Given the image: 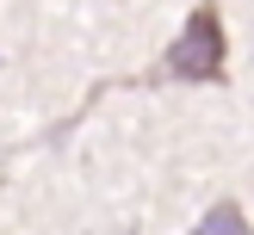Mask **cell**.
Wrapping results in <instances>:
<instances>
[{
	"label": "cell",
	"instance_id": "obj_2",
	"mask_svg": "<svg viewBox=\"0 0 254 235\" xmlns=\"http://www.w3.org/2000/svg\"><path fill=\"white\" fill-rule=\"evenodd\" d=\"M192 235H248V217H242V204H236V198H223V204H211L205 217H198Z\"/></svg>",
	"mask_w": 254,
	"mask_h": 235
},
{
	"label": "cell",
	"instance_id": "obj_1",
	"mask_svg": "<svg viewBox=\"0 0 254 235\" xmlns=\"http://www.w3.org/2000/svg\"><path fill=\"white\" fill-rule=\"evenodd\" d=\"M223 74H230V31H223V6L217 0H198L192 12H186L180 37L168 44V56H161L155 81H186V87H217Z\"/></svg>",
	"mask_w": 254,
	"mask_h": 235
}]
</instances>
